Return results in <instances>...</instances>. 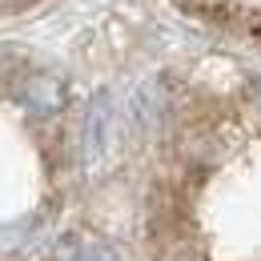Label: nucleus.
<instances>
[{
    "label": "nucleus",
    "instance_id": "1",
    "mask_svg": "<svg viewBox=\"0 0 261 261\" xmlns=\"http://www.w3.org/2000/svg\"><path fill=\"white\" fill-rule=\"evenodd\" d=\"M24 100L33 105L36 113H53V109H61V100H65V89H61V81L57 76H29L24 81Z\"/></svg>",
    "mask_w": 261,
    "mask_h": 261
},
{
    "label": "nucleus",
    "instance_id": "2",
    "mask_svg": "<svg viewBox=\"0 0 261 261\" xmlns=\"http://www.w3.org/2000/svg\"><path fill=\"white\" fill-rule=\"evenodd\" d=\"M85 141H89V157H100L105 145H109V100L97 97L89 109V121H85Z\"/></svg>",
    "mask_w": 261,
    "mask_h": 261
},
{
    "label": "nucleus",
    "instance_id": "3",
    "mask_svg": "<svg viewBox=\"0 0 261 261\" xmlns=\"http://www.w3.org/2000/svg\"><path fill=\"white\" fill-rule=\"evenodd\" d=\"M76 261H117V253L105 249V245H85V249L76 253Z\"/></svg>",
    "mask_w": 261,
    "mask_h": 261
},
{
    "label": "nucleus",
    "instance_id": "4",
    "mask_svg": "<svg viewBox=\"0 0 261 261\" xmlns=\"http://www.w3.org/2000/svg\"><path fill=\"white\" fill-rule=\"evenodd\" d=\"M29 4H33V0H0V16H4V12H16V8H29Z\"/></svg>",
    "mask_w": 261,
    "mask_h": 261
}]
</instances>
